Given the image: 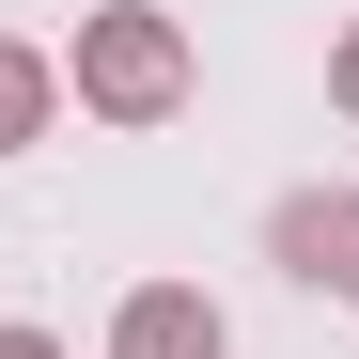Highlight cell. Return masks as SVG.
Returning a JSON list of instances; mask_svg holds the SVG:
<instances>
[{
    "label": "cell",
    "mask_w": 359,
    "mask_h": 359,
    "mask_svg": "<svg viewBox=\"0 0 359 359\" xmlns=\"http://www.w3.org/2000/svg\"><path fill=\"white\" fill-rule=\"evenodd\" d=\"M188 16H156V0H94L79 47H63V94L94 109V126H172L188 109Z\"/></svg>",
    "instance_id": "1"
},
{
    "label": "cell",
    "mask_w": 359,
    "mask_h": 359,
    "mask_svg": "<svg viewBox=\"0 0 359 359\" xmlns=\"http://www.w3.org/2000/svg\"><path fill=\"white\" fill-rule=\"evenodd\" d=\"M0 359H63V344H47V328H0Z\"/></svg>",
    "instance_id": "6"
},
{
    "label": "cell",
    "mask_w": 359,
    "mask_h": 359,
    "mask_svg": "<svg viewBox=\"0 0 359 359\" xmlns=\"http://www.w3.org/2000/svg\"><path fill=\"white\" fill-rule=\"evenodd\" d=\"M109 359H234V313L203 281H141L126 313H109Z\"/></svg>",
    "instance_id": "3"
},
{
    "label": "cell",
    "mask_w": 359,
    "mask_h": 359,
    "mask_svg": "<svg viewBox=\"0 0 359 359\" xmlns=\"http://www.w3.org/2000/svg\"><path fill=\"white\" fill-rule=\"evenodd\" d=\"M47 126H63V47H32V32H0V156H32Z\"/></svg>",
    "instance_id": "4"
},
{
    "label": "cell",
    "mask_w": 359,
    "mask_h": 359,
    "mask_svg": "<svg viewBox=\"0 0 359 359\" xmlns=\"http://www.w3.org/2000/svg\"><path fill=\"white\" fill-rule=\"evenodd\" d=\"M328 109L359 126V16H344V47H328Z\"/></svg>",
    "instance_id": "5"
},
{
    "label": "cell",
    "mask_w": 359,
    "mask_h": 359,
    "mask_svg": "<svg viewBox=\"0 0 359 359\" xmlns=\"http://www.w3.org/2000/svg\"><path fill=\"white\" fill-rule=\"evenodd\" d=\"M266 266L297 297H359V188H281L266 203Z\"/></svg>",
    "instance_id": "2"
}]
</instances>
